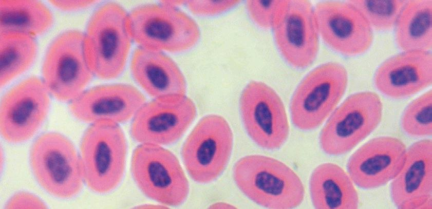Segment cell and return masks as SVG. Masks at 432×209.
Instances as JSON below:
<instances>
[{"mask_svg":"<svg viewBox=\"0 0 432 209\" xmlns=\"http://www.w3.org/2000/svg\"><path fill=\"white\" fill-rule=\"evenodd\" d=\"M49 93L42 79L29 77L3 96L0 107V130L11 143L25 142L38 131L47 116Z\"/></svg>","mask_w":432,"mask_h":209,"instance_id":"4fadbf2b","label":"cell"},{"mask_svg":"<svg viewBox=\"0 0 432 209\" xmlns=\"http://www.w3.org/2000/svg\"><path fill=\"white\" fill-rule=\"evenodd\" d=\"M429 90L412 102L404 110L401 127L413 138L429 137L432 133V93Z\"/></svg>","mask_w":432,"mask_h":209,"instance_id":"d4e9b609","label":"cell"},{"mask_svg":"<svg viewBox=\"0 0 432 209\" xmlns=\"http://www.w3.org/2000/svg\"><path fill=\"white\" fill-rule=\"evenodd\" d=\"M130 68L135 81L154 98L185 94L182 72L163 51L138 46L132 55Z\"/></svg>","mask_w":432,"mask_h":209,"instance_id":"ffe728a7","label":"cell"},{"mask_svg":"<svg viewBox=\"0 0 432 209\" xmlns=\"http://www.w3.org/2000/svg\"><path fill=\"white\" fill-rule=\"evenodd\" d=\"M50 3L57 8L64 11H72L85 8L96 3L95 1L51 0Z\"/></svg>","mask_w":432,"mask_h":209,"instance_id":"f546056e","label":"cell"},{"mask_svg":"<svg viewBox=\"0 0 432 209\" xmlns=\"http://www.w3.org/2000/svg\"><path fill=\"white\" fill-rule=\"evenodd\" d=\"M312 203L317 209H355L358 193L349 176L339 165L325 163L312 172L309 181Z\"/></svg>","mask_w":432,"mask_h":209,"instance_id":"44dd1931","label":"cell"},{"mask_svg":"<svg viewBox=\"0 0 432 209\" xmlns=\"http://www.w3.org/2000/svg\"><path fill=\"white\" fill-rule=\"evenodd\" d=\"M372 29L379 32L391 30L406 2L405 0H352Z\"/></svg>","mask_w":432,"mask_h":209,"instance_id":"484cf974","label":"cell"},{"mask_svg":"<svg viewBox=\"0 0 432 209\" xmlns=\"http://www.w3.org/2000/svg\"><path fill=\"white\" fill-rule=\"evenodd\" d=\"M239 111L247 134L260 147L274 150L286 142L289 133L283 103L277 93L266 84L250 82L239 99Z\"/></svg>","mask_w":432,"mask_h":209,"instance_id":"8fae6325","label":"cell"},{"mask_svg":"<svg viewBox=\"0 0 432 209\" xmlns=\"http://www.w3.org/2000/svg\"><path fill=\"white\" fill-rule=\"evenodd\" d=\"M42 73L44 85L55 99L70 101L80 94L93 75L86 56L84 33L69 30L56 36L46 52Z\"/></svg>","mask_w":432,"mask_h":209,"instance_id":"30bf717a","label":"cell"},{"mask_svg":"<svg viewBox=\"0 0 432 209\" xmlns=\"http://www.w3.org/2000/svg\"><path fill=\"white\" fill-rule=\"evenodd\" d=\"M314 10L318 34L332 50L354 57L365 53L371 47L372 29L350 1L320 2Z\"/></svg>","mask_w":432,"mask_h":209,"instance_id":"5bb4252c","label":"cell"},{"mask_svg":"<svg viewBox=\"0 0 432 209\" xmlns=\"http://www.w3.org/2000/svg\"><path fill=\"white\" fill-rule=\"evenodd\" d=\"M383 104L372 91L347 97L331 115L319 136L323 151L331 156L344 155L367 138L380 123Z\"/></svg>","mask_w":432,"mask_h":209,"instance_id":"ba28073f","label":"cell"},{"mask_svg":"<svg viewBox=\"0 0 432 209\" xmlns=\"http://www.w3.org/2000/svg\"><path fill=\"white\" fill-rule=\"evenodd\" d=\"M233 146V132L223 117L211 114L202 118L184 141L181 150L190 177L200 184L215 181L227 167Z\"/></svg>","mask_w":432,"mask_h":209,"instance_id":"9c48e42d","label":"cell"},{"mask_svg":"<svg viewBox=\"0 0 432 209\" xmlns=\"http://www.w3.org/2000/svg\"><path fill=\"white\" fill-rule=\"evenodd\" d=\"M133 180L148 198L165 205L178 206L189 195L187 178L176 156L162 146L140 144L130 165Z\"/></svg>","mask_w":432,"mask_h":209,"instance_id":"8992f818","label":"cell"},{"mask_svg":"<svg viewBox=\"0 0 432 209\" xmlns=\"http://www.w3.org/2000/svg\"><path fill=\"white\" fill-rule=\"evenodd\" d=\"M52 23L51 11L40 1H0V33H20L34 37L46 31Z\"/></svg>","mask_w":432,"mask_h":209,"instance_id":"603a6c76","label":"cell"},{"mask_svg":"<svg viewBox=\"0 0 432 209\" xmlns=\"http://www.w3.org/2000/svg\"><path fill=\"white\" fill-rule=\"evenodd\" d=\"M286 1L252 0L246 3V8L253 22L261 29L273 27Z\"/></svg>","mask_w":432,"mask_h":209,"instance_id":"4316f807","label":"cell"},{"mask_svg":"<svg viewBox=\"0 0 432 209\" xmlns=\"http://www.w3.org/2000/svg\"><path fill=\"white\" fill-rule=\"evenodd\" d=\"M395 38L403 51H429L432 46V1H406L395 26Z\"/></svg>","mask_w":432,"mask_h":209,"instance_id":"7402d4cb","label":"cell"},{"mask_svg":"<svg viewBox=\"0 0 432 209\" xmlns=\"http://www.w3.org/2000/svg\"><path fill=\"white\" fill-rule=\"evenodd\" d=\"M132 40L128 13L121 5L109 2L98 7L84 33L86 56L93 75L104 80L119 77L125 68Z\"/></svg>","mask_w":432,"mask_h":209,"instance_id":"7a4b0ae2","label":"cell"},{"mask_svg":"<svg viewBox=\"0 0 432 209\" xmlns=\"http://www.w3.org/2000/svg\"><path fill=\"white\" fill-rule=\"evenodd\" d=\"M196 116L194 102L185 94L154 98L145 102L133 117L130 135L140 144L172 145L183 136Z\"/></svg>","mask_w":432,"mask_h":209,"instance_id":"7c38bea8","label":"cell"},{"mask_svg":"<svg viewBox=\"0 0 432 209\" xmlns=\"http://www.w3.org/2000/svg\"><path fill=\"white\" fill-rule=\"evenodd\" d=\"M237 0H195L186 2L189 9L199 16H213L222 14L235 7Z\"/></svg>","mask_w":432,"mask_h":209,"instance_id":"83f0119b","label":"cell"},{"mask_svg":"<svg viewBox=\"0 0 432 209\" xmlns=\"http://www.w3.org/2000/svg\"><path fill=\"white\" fill-rule=\"evenodd\" d=\"M132 39L139 46L180 53L198 43L200 33L196 22L168 1L139 5L128 13Z\"/></svg>","mask_w":432,"mask_h":209,"instance_id":"3957f363","label":"cell"},{"mask_svg":"<svg viewBox=\"0 0 432 209\" xmlns=\"http://www.w3.org/2000/svg\"><path fill=\"white\" fill-rule=\"evenodd\" d=\"M232 173L241 192L263 207L293 208L304 200L305 189L298 176L275 159L259 155H248L236 162Z\"/></svg>","mask_w":432,"mask_h":209,"instance_id":"6da1fadb","label":"cell"},{"mask_svg":"<svg viewBox=\"0 0 432 209\" xmlns=\"http://www.w3.org/2000/svg\"><path fill=\"white\" fill-rule=\"evenodd\" d=\"M273 28L276 46L288 64L302 69L313 63L318 51L319 34L309 1H286Z\"/></svg>","mask_w":432,"mask_h":209,"instance_id":"9a60e30c","label":"cell"},{"mask_svg":"<svg viewBox=\"0 0 432 209\" xmlns=\"http://www.w3.org/2000/svg\"><path fill=\"white\" fill-rule=\"evenodd\" d=\"M432 142L417 141L406 150L405 162L390 187L391 198L400 209L431 207Z\"/></svg>","mask_w":432,"mask_h":209,"instance_id":"d6986e66","label":"cell"},{"mask_svg":"<svg viewBox=\"0 0 432 209\" xmlns=\"http://www.w3.org/2000/svg\"><path fill=\"white\" fill-rule=\"evenodd\" d=\"M346 68L331 62L310 71L291 99L290 111L294 126L311 130L321 125L342 98L348 84Z\"/></svg>","mask_w":432,"mask_h":209,"instance_id":"52a82bcc","label":"cell"},{"mask_svg":"<svg viewBox=\"0 0 432 209\" xmlns=\"http://www.w3.org/2000/svg\"><path fill=\"white\" fill-rule=\"evenodd\" d=\"M7 208H43V203L31 194L21 193L14 196L9 201Z\"/></svg>","mask_w":432,"mask_h":209,"instance_id":"f1b7e54d","label":"cell"},{"mask_svg":"<svg viewBox=\"0 0 432 209\" xmlns=\"http://www.w3.org/2000/svg\"><path fill=\"white\" fill-rule=\"evenodd\" d=\"M80 158L84 180L98 194L114 190L124 174L127 145L119 124L106 120L91 123L80 143Z\"/></svg>","mask_w":432,"mask_h":209,"instance_id":"277c9868","label":"cell"},{"mask_svg":"<svg viewBox=\"0 0 432 209\" xmlns=\"http://www.w3.org/2000/svg\"><path fill=\"white\" fill-rule=\"evenodd\" d=\"M36 52L33 37L20 33H0L1 87L29 68Z\"/></svg>","mask_w":432,"mask_h":209,"instance_id":"cb8c5ba5","label":"cell"},{"mask_svg":"<svg viewBox=\"0 0 432 209\" xmlns=\"http://www.w3.org/2000/svg\"><path fill=\"white\" fill-rule=\"evenodd\" d=\"M145 102L144 96L133 85L105 84L84 90L70 101L69 110L81 122L106 120L119 124L133 118Z\"/></svg>","mask_w":432,"mask_h":209,"instance_id":"2e32d148","label":"cell"},{"mask_svg":"<svg viewBox=\"0 0 432 209\" xmlns=\"http://www.w3.org/2000/svg\"><path fill=\"white\" fill-rule=\"evenodd\" d=\"M406 151L405 144L398 138L376 137L350 156L347 169L359 187L365 189L380 187L399 174L405 162Z\"/></svg>","mask_w":432,"mask_h":209,"instance_id":"e0dca14e","label":"cell"},{"mask_svg":"<svg viewBox=\"0 0 432 209\" xmlns=\"http://www.w3.org/2000/svg\"><path fill=\"white\" fill-rule=\"evenodd\" d=\"M432 56L429 51H403L386 59L377 69L373 83L386 97L409 98L431 84Z\"/></svg>","mask_w":432,"mask_h":209,"instance_id":"ac0fdd59","label":"cell"},{"mask_svg":"<svg viewBox=\"0 0 432 209\" xmlns=\"http://www.w3.org/2000/svg\"><path fill=\"white\" fill-rule=\"evenodd\" d=\"M29 161L36 180L50 195L68 199L81 191L84 179L80 156L64 135L53 131L40 135L31 146Z\"/></svg>","mask_w":432,"mask_h":209,"instance_id":"5b68a950","label":"cell"}]
</instances>
